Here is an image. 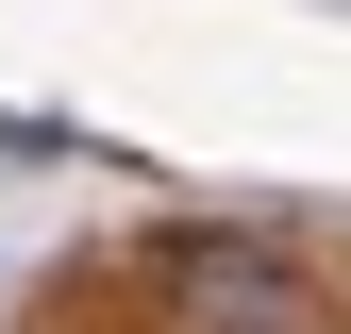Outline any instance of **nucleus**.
<instances>
[{
    "mask_svg": "<svg viewBox=\"0 0 351 334\" xmlns=\"http://www.w3.org/2000/svg\"><path fill=\"white\" fill-rule=\"evenodd\" d=\"M167 318H184V334H301V268H285V250L268 234H167Z\"/></svg>",
    "mask_w": 351,
    "mask_h": 334,
    "instance_id": "1",
    "label": "nucleus"
}]
</instances>
